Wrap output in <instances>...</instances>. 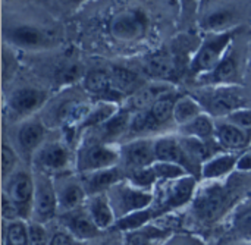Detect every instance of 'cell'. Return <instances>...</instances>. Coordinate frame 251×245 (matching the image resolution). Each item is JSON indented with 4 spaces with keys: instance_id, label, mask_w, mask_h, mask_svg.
Returning a JSON list of instances; mask_svg holds the SVG:
<instances>
[{
    "instance_id": "cell-22",
    "label": "cell",
    "mask_w": 251,
    "mask_h": 245,
    "mask_svg": "<svg viewBox=\"0 0 251 245\" xmlns=\"http://www.w3.org/2000/svg\"><path fill=\"white\" fill-rule=\"evenodd\" d=\"M4 245H29L28 228L21 222H10L6 228Z\"/></svg>"
},
{
    "instance_id": "cell-28",
    "label": "cell",
    "mask_w": 251,
    "mask_h": 245,
    "mask_svg": "<svg viewBox=\"0 0 251 245\" xmlns=\"http://www.w3.org/2000/svg\"><path fill=\"white\" fill-rule=\"evenodd\" d=\"M187 131L199 138H207L213 132V123L207 116H199L187 125Z\"/></svg>"
},
{
    "instance_id": "cell-26",
    "label": "cell",
    "mask_w": 251,
    "mask_h": 245,
    "mask_svg": "<svg viewBox=\"0 0 251 245\" xmlns=\"http://www.w3.org/2000/svg\"><path fill=\"white\" fill-rule=\"evenodd\" d=\"M110 78H112V82L122 91L132 90L138 82V76L132 71L124 69V68H115Z\"/></svg>"
},
{
    "instance_id": "cell-21",
    "label": "cell",
    "mask_w": 251,
    "mask_h": 245,
    "mask_svg": "<svg viewBox=\"0 0 251 245\" xmlns=\"http://www.w3.org/2000/svg\"><path fill=\"white\" fill-rule=\"evenodd\" d=\"M235 165V157L234 156H222V157H218L212 162H209L206 166H204V176L207 178H216V176H221V175H225L228 173Z\"/></svg>"
},
{
    "instance_id": "cell-43",
    "label": "cell",
    "mask_w": 251,
    "mask_h": 245,
    "mask_svg": "<svg viewBox=\"0 0 251 245\" xmlns=\"http://www.w3.org/2000/svg\"><path fill=\"white\" fill-rule=\"evenodd\" d=\"M78 76H79V68H78L76 65H74V66H68V68H65V69L60 72V79H62V81H65V82L75 81Z\"/></svg>"
},
{
    "instance_id": "cell-5",
    "label": "cell",
    "mask_w": 251,
    "mask_h": 245,
    "mask_svg": "<svg viewBox=\"0 0 251 245\" xmlns=\"http://www.w3.org/2000/svg\"><path fill=\"white\" fill-rule=\"evenodd\" d=\"M56 212V198L51 187L46 182H40L35 191L34 213L40 222H46L53 218Z\"/></svg>"
},
{
    "instance_id": "cell-35",
    "label": "cell",
    "mask_w": 251,
    "mask_h": 245,
    "mask_svg": "<svg viewBox=\"0 0 251 245\" xmlns=\"http://www.w3.org/2000/svg\"><path fill=\"white\" fill-rule=\"evenodd\" d=\"M28 238L29 245H49L46 231L40 223H32L28 226Z\"/></svg>"
},
{
    "instance_id": "cell-3",
    "label": "cell",
    "mask_w": 251,
    "mask_h": 245,
    "mask_svg": "<svg viewBox=\"0 0 251 245\" xmlns=\"http://www.w3.org/2000/svg\"><path fill=\"white\" fill-rule=\"evenodd\" d=\"M228 44H229V35L228 34L221 35V37L209 41L207 44H204L193 62V69L196 72H201V71H209V69L215 68L221 59L222 51L225 50V47Z\"/></svg>"
},
{
    "instance_id": "cell-29",
    "label": "cell",
    "mask_w": 251,
    "mask_h": 245,
    "mask_svg": "<svg viewBox=\"0 0 251 245\" xmlns=\"http://www.w3.org/2000/svg\"><path fill=\"white\" fill-rule=\"evenodd\" d=\"M191 191H193V181H188V179L179 181L171 193V204L178 206V204L185 203L190 198Z\"/></svg>"
},
{
    "instance_id": "cell-25",
    "label": "cell",
    "mask_w": 251,
    "mask_h": 245,
    "mask_svg": "<svg viewBox=\"0 0 251 245\" xmlns=\"http://www.w3.org/2000/svg\"><path fill=\"white\" fill-rule=\"evenodd\" d=\"M174 110H175V103L169 97H163V98L157 100L150 107V113L153 115V118L157 122V125L168 122L171 119V116L174 115Z\"/></svg>"
},
{
    "instance_id": "cell-6",
    "label": "cell",
    "mask_w": 251,
    "mask_h": 245,
    "mask_svg": "<svg viewBox=\"0 0 251 245\" xmlns=\"http://www.w3.org/2000/svg\"><path fill=\"white\" fill-rule=\"evenodd\" d=\"M65 223L68 229L81 240H88V238H94L99 235V228L96 226L94 220L91 219L90 215L84 212L69 213L65 218Z\"/></svg>"
},
{
    "instance_id": "cell-7",
    "label": "cell",
    "mask_w": 251,
    "mask_h": 245,
    "mask_svg": "<svg viewBox=\"0 0 251 245\" xmlns=\"http://www.w3.org/2000/svg\"><path fill=\"white\" fill-rule=\"evenodd\" d=\"M44 100V94L34 88H24L18 90L10 97V107L19 113H26L37 109Z\"/></svg>"
},
{
    "instance_id": "cell-48",
    "label": "cell",
    "mask_w": 251,
    "mask_h": 245,
    "mask_svg": "<svg viewBox=\"0 0 251 245\" xmlns=\"http://www.w3.org/2000/svg\"><path fill=\"white\" fill-rule=\"evenodd\" d=\"M172 245H182V244H179V243H176V244H172Z\"/></svg>"
},
{
    "instance_id": "cell-12",
    "label": "cell",
    "mask_w": 251,
    "mask_h": 245,
    "mask_svg": "<svg viewBox=\"0 0 251 245\" xmlns=\"http://www.w3.org/2000/svg\"><path fill=\"white\" fill-rule=\"evenodd\" d=\"M151 203V196L149 194H143L134 190H122L121 191V198H119V204L122 207L124 213L128 212H140L141 209L147 207Z\"/></svg>"
},
{
    "instance_id": "cell-31",
    "label": "cell",
    "mask_w": 251,
    "mask_h": 245,
    "mask_svg": "<svg viewBox=\"0 0 251 245\" xmlns=\"http://www.w3.org/2000/svg\"><path fill=\"white\" fill-rule=\"evenodd\" d=\"M235 75H237V63L232 57L224 59L215 71V79L216 81H229Z\"/></svg>"
},
{
    "instance_id": "cell-32",
    "label": "cell",
    "mask_w": 251,
    "mask_h": 245,
    "mask_svg": "<svg viewBox=\"0 0 251 245\" xmlns=\"http://www.w3.org/2000/svg\"><path fill=\"white\" fill-rule=\"evenodd\" d=\"M128 125V115L126 113H119L116 116H113L112 119H109L103 128V132L106 137H115L118 134H121L125 126Z\"/></svg>"
},
{
    "instance_id": "cell-19",
    "label": "cell",
    "mask_w": 251,
    "mask_h": 245,
    "mask_svg": "<svg viewBox=\"0 0 251 245\" xmlns=\"http://www.w3.org/2000/svg\"><path fill=\"white\" fill-rule=\"evenodd\" d=\"M121 178L119 175V171L116 169H107V171H103V172H99V173H94L91 175L88 179H87V188L88 191L91 193H96V191H100L115 182H118Z\"/></svg>"
},
{
    "instance_id": "cell-30",
    "label": "cell",
    "mask_w": 251,
    "mask_h": 245,
    "mask_svg": "<svg viewBox=\"0 0 251 245\" xmlns=\"http://www.w3.org/2000/svg\"><path fill=\"white\" fill-rule=\"evenodd\" d=\"M150 212L149 210H140V212H134V213H131L128 218H125V219H122L119 223H118V226L121 228V229H137V228H140L141 225H144L149 219H150Z\"/></svg>"
},
{
    "instance_id": "cell-39",
    "label": "cell",
    "mask_w": 251,
    "mask_h": 245,
    "mask_svg": "<svg viewBox=\"0 0 251 245\" xmlns=\"http://www.w3.org/2000/svg\"><path fill=\"white\" fill-rule=\"evenodd\" d=\"M125 245H154V238L147 232H134L128 235Z\"/></svg>"
},
{
    "instance_id": "cell-23",
    "label": "cell",
    "mask_w": 251,
    "mask_h": 245,
    "mask_svg": "<svg viewBox=\"0 0 251 245\" xmlns=\"http://www.w3.org/2000/svg\"><path fill=\"white\" fill-rule=\"evenodd\" d=\"M174 71L175 65L172 59H169L168 56H154L147 65V72L159 78H168L174 74Z\"/></svg>"
},
{
    "instance_id": "cell-9",
    "label": "cell",
    "mask_w": 251,
    "mask_h": 245,
    "mask_svg": "<svg viewBox=\"0 0 251 245\" xmlns=\"http://www.w3.org/2000/svg\"><path fill=\"white\" fill-rule=\"evenodd\" d=\"M218 138L221 144L228 148H241L246 147L250 141V135L232 123H222L218 128Z\"/></svg>"
},
{
    "instance_id": "cell-1",
    "label": "cell",
    "mask_w": 251,
    "mask_h": 245,
    "mask_svg": "<svg viewBox=\"0 0 251 245\" xmlns=\"http://www.w3.org/2000/svg\"><path fill=\"white\" fill-rule=\"evenodd\" d=\"M32 191V181L26 173H16L10 178L7 185V197L19 207L21 216H26L29 213Z\"/></svg>"
},
{
    "instance_id": "cell-42",
    "label": "cell",
    "mask_w": 251,
    "mask_h": 245,
    "mask_svg": "<svg viewBox=\"0 0 251 245\" xmlns=\"http://www.w3.org/2000/svg\"><path fill=\"white\" fill-rule=\"evenodd\" d=\"M154 176H156V173H154V171L151 169V171L135 172L134 176H132V179H134L138 185H147V184H150V182L154 179Z\"/></svg>"
},
{
    "instance_id": "cell-41",
    "label": "cell",
    "mask_w": 251,
    "mask_h": 245,
    "mask_svg": "<svg viewBox=\"0 0 251 245\" xmlns=\"http://www.w3.org/2000/svg\"><path fill=\"white\" fill-rule=\"evenodd\" d=\"M238 229L246 237H251V210L246 212L238 219Z\"/></svg>"
},
{
    "instance_id": "cell-13",
    "label": "cell",
    "mask_w": 251,
    "mask_h": 245,
    "mask_svg": "<svg viewBox=\"0 0 251 245\" xmlns=\"http://www.w3.org/2000/svg\"><path fill=\"white\" fill-rule=\"evenodd\" d=\"M9 38L19 44V46H26V47H34L40 46L44 43V34L40 29H35L32 26H16L10 29Z\"/></svg>"
},
{
    "instance_id": "cell-46",
    "label": "cell",
    "mask_w": 251,
    "mask_h": 245,
    "mask_svg": "<svg viewBox=\"0 0 251 245\" xmlns=\"http://www.w3.org/2000/svg\"><path fill=\"white\" fill-rule=\"evenodd\" d=\"M238 168L240 169H251V151L247 153L244 157H241V160L238 162Z\"/></svg>"
},
{
    "instance_id": "cell-8",
    "label": "cell",
    "mask_w": 251,
    "mask_h": 245,
    "mask_svg": "<svg viewBox=\"0 0 251 245\" xmlns=\"http://www.w3.org/2000/svg\"><path fill=\"white\" fill-rule=\"evenodd\" d=\"M153 157H156L154 146L149 141H137L125 147V159L128 165L144 168L153 160Z\"/></svg>"
},
{
    "instance_id": "cell-18",
    "label": "cell",
    "mask_w": 251,
    "mask_h": 245,
    "mask_svg": "<svg viewBox=\"0 0 251 245\" xmlns=\"http://www.w3.org/2000/svg\"><path fill=\"white\" fill-rule=\"evenodd\" d=\"M174 116L178 122L185 123V122H191L196 118L200 116V106L188 98V97H182L175 103V110H174Z\"/></svg>"
},
{
    "instance_id": "cell-10",
    "label": "cell",
    "mask_w": 251,
    "mask_h": 245,
    "mask_svg": "<svg viewBox=\"0 0 251 245\" xmlns=\"http://www.w3.org/2000/svg\"><path fill=\"white\" fill-rule=\"evenodd\" d=\"M243 106V97L238 93H234L231 90H225V91H219L218 94H215L212 97L210 101V109L215 113H234L237 110H240V107Z\"/></svg>"
},
{
    "instance_id": "cell-33",
    "label": "cell",
    "mask_w": 251,
    "mask_h": 245,
    "mask_svg": "<svg viewBox=\"0 0 251 245\" xmlns=\"http://www.w3.org/2000/svg\"><path fill=\"white\" fill-rule=\"evenodd\" d=\"M154 128H157V122L154 121L150 110L137 115L135 119L132 121V125H131V129L134 132H146V131H151Z\"/></svg>"
},
{
    "instance_id": "cell-4",
    "label": "cell",
    "mask_w": 251,
    "mask_h": 245,
    "mask_svg": "<svg viewBox=\"0 0 251 245\" xmlns=\"http://www.w3.org/2000/svg\"><path fill=\"white\" fill-rule=\"evenodd\" d=\"M116 160V153L94 144L88 148H85L82 157H81V163H79V169L82 171H93V169H100V168H106L109 165H112Z\"/></svg>"
},
{
    "instance_id": "cell-24",
    "label": "cell",
    "mask_w": 251,
    "mask_h": 245,
    "mask_svg": "<svg viewBox=\"0 0 251 245\" xmlns=\"http://www.w3.org/2000/svg\"><path fill=\"white\" fill-rule=\"evenodd\" d=\"M165 96V88L163 87H151L146 88L140 93H137L132 98V104L137 109H144L147 106H153L157 100L163 98Z\"/></svg>"
},
{
    "instance_id": "cell-36",
    "label": "cell",
    "mask_w": 251,
    "mask_h": 245,
    "mask_svg": "<svg viewBox=\"0 0 251 245\" xmlns=\"http://www.w3.org/2000/svg\"><path fill=\"white\" fill-rule=\"evenodd\" d=\"M229 121L232 122V125H235L241 129H249L251 128V109H246V110L240 109V110L231 113Z\"/></svg>"
},
{
    "instance_id": "cell-16",
    "label": "cell",
    "mask_w": 251,
    "mask_h": 245,
    "mask_svg": "<svg viewBox=\"0 0 251 245\" xmlns=\"http://www.w3.org/2000/svg\"><path fill=\"white\" fill-rule=\"evenodd\" d=\"M156 159L165 163H175L182 160V148L174 140H160L154 144Z\"/></svg>"
},
{
    "instance_id": "cell-44",
    "label": "cell",
    "mask_w": 251,
    "mask_h": 245,
    "mask_svg": "<svg viewBox=\"0 0 251 245\" xmlns=\"http://www.w3.org/2000/svg\"><path fill=\"white\" fill-rule=\"evenodd\" d=\"M49 245H75L74 240L71 235L68 234H63V232H59L56 235H53V238L50 240Z\"/></svg>"
},
{
    "instance_id": "cell-37",
    "label": "cell",
    "mask_w": 251,
    "mask_h": 245,
    "mask_svg": "<svg viewBox=\"0 0 251 245\" xmlns=\"http://www.w3.org/2000/svg\"><path fill=\"white\" fill-rule=\"evenodd\" d=\"M1 213H3V218L7 219V220H16L18 218H22L21 216V212H19V207L7 197V196H3V200H1Z\"/></svg>"
},
{
    "instance_id": "cell-15",
    "label": "cell",
    "mask_w": 251,
    "mask_h": 245,
    "mask_svg": "<svg viewBox=\"0 0 251 245\" xmlns=\"http://www.w3.org/2000/svg\"><path fill=\"white\" fill-rule=\"evenodd\" d=\"M43 134H44V131H43V126L40 123H35V122L25 123L19 129V134H18V140H19L21 147L26 151L34 150L40 144Z\"/></svg>"
},
{
    "instance_id": "cell-47",
    "label": "cell",
    "mask_w": 251,
    "mask_h": 245,
    "mask_svg": "<svg viewBox=\"0 0 251 245\" xmlns=\"http://www.w3.org/2000/svg\"><path fill=\"white\" fill-rule=\"evenodd\" d=\"M101 245H119L118 243H115V241H107V243H103Z\"/></svg>"
},
{
    "instance_id": "cell-14",
    "label": "cell",
    "mask_w": 251,
    "mask_h": 245,
    "mask_svg": "<svg viewBox=\"0 0 251 245\" xmlns=\"http://www.w3.org/2000/svg\"><path fill=\"white\" fill-rule=\"evenodd\" d=\"M222 207H224L222 197L212 194V196H206L201 200H199L196 210H197V216L200 219H203L206 222H212L219 216V213L222 212Z\"/></svg>"
},
{
    "instance_id": "cell-49",
    "label": "cell",
    "mask_w": 251,
    "mask_h": 245,
    "mask_svg": "<svg viewBox=\"0 0 251 245\" xmlns=\"http://www.w3.org/2000/svg\"><path fill=\"white\" fill-rule=\"evenodd\" d=\"M75 245H82V244H75Z\"/></svg>"
},
{
    "instance_id": "cell-34",
    "label": "cell",
    "mask_w": 251,
    "mask_h": 245,
    "mask_svg": "<svg viewBox=\"0 0 251 245\" xmlns=\"http://www.w3.org/2000/svg\"><path fill=\"white\" fill-rule=\"evenodd\" d=\"M153 171L157 176H163V178H176L184 173V171L175 163H165V162L156 165Z\"/></svg>"
},
{
    "instance_id": "cell-2",
    "label": "cell",
    "mask_w": 251,
    "mask_h": 245,
    "mask_svg": "<svg viewBox=\"0 0 251 245\" xmlns=\"http://www.w3.org/2000/svg\"><path fill=\"white\" fill-rule=\"evenodd\" d=\"M144 22L137 12H121L110 24L112 34L118 40H135L144 32Z\"/></svg>"
},
{
    "instance_id": "cell-38",
    "label": "cell",
    "mask_w": 251,
    "mask_h": 245,
    "mask_svg": "<svg viewBox=\"0 0 251 245\" xmlns=\"http://www.w3.org/2000/svg\"><path fill=\"white\" fill-rule=\"evenodd\" d=\"M15 163H16L15 153L7 146H3V148H1V169H3V176H7L9 175V172L13 169Z\"/></svg>"
},
{
    "instance_id": "cell-11",
    "label": "cell",
    "mask_w": 251,
    "mask_h": 245,
    "mask_svg": "<svg viewBox=\"0 0 251 245\" xmlns=\"http://www.w3.org/2000/svg\"><path fill=\"white\" fill-rule=\"evenodd\" d=\"M90 216L99 229H106L113 223V212L104 197H96L91 201Z\"/></svg>"
},
{
    "instance_id": "cell-40",
    "label": "cell",
    "mask_w": 251,
    "mask_h": 245,
    "mask_svg": "<svg viewBox=\"0 0 251 245\" xmlns=\"http://www.w3.org/2000/svg\"><path fill=\"white\" fill-rule=\"evenodd\" d=\"M231 13L229 12H226V10H221V12H216V13H213L212 16H209L207 18V25H209V28H219V26H222V25H225V24H228L229 21H231Z\"/></svg>"
},
{
    "instance_id": "cell-27",
    "label": "cell",
    "mask_w": 251,
    "mask_h": 245,
    "mask_svg": "<svg viewBox=\"0 0 251 245\" xmlns=\"http://www.w3.org/2000/svg\"><path fill=\"white\" fill-rule=\"evenodd\" d=\"M84 200V191L76 185H69L62 191L60 196V206L66 210L76 209Z\"/></svg>"
},
{
    "instance_id": "cell-17",
    "label": "cell",
    "mask_w": 251,
    "mask_h": 245,
    "mask_svg": "<svg viewBox=\"0 0 251 245\" xmlns=\"http://www.w3.org/2000/svg\"><path fill=\"white\" fill-rule=\"evenodd\" d=\"M40 162L44 166H47V168L59 169V168H63L66 165V162H68V153L59 144H49L41 151Z\"/></svg>"
},
{
    "instance_id": "cell-20",
    "label": "cell",
    "mask_w": 251,
    "mask_h": 245,
    "mask_svg": "<svg viewBox=\"0 0 251 245\" xmlns=\"http://www.w3.org/2000/svg\"><path fill=\"white\" fill-rule=\"evenodd\" d=\"M112 78L103 71H93L85 78V88L94 94H103L109 91Z\"/></svg>"
},
{
    "instance_id": "cell-45",
    "label": "cell",
    "mask_w": 251,
    "mask_h": 245,
    "mask_svg": "<svg viewBox=\"0 0 251 245\" xmlns=\"http://www.w3.org/2000/svg\"><path fill=\"white\" fill-rule=\"evenodd\" d=\"M112 112V109L110 107H104V109H100L99 112H96V113H93V116L87 121V125H93V123H99V122H101V121H104L107 116H109V113Z\"/></svg>"
}]
</instances>
